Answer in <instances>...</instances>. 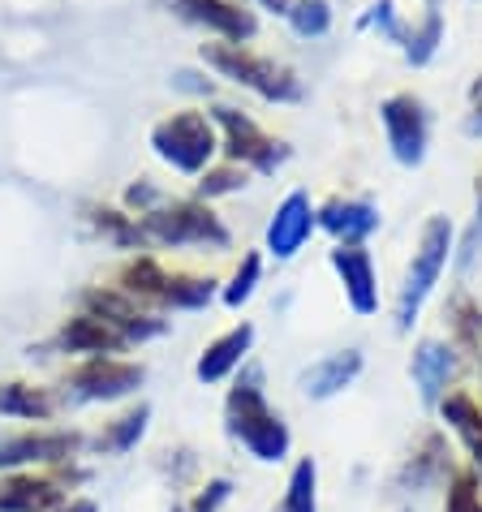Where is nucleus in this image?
<instances>
[{"instance_id":"c9c22d12","label":"nucleus","mask_w":482,"mask_h":512,"mask_svg":"<svg viewBox=\"0 0 482 512\" xmlns=\"http://www.w3.org/2000/svg\"><path fill=\"white\" fill-rule=\"evenodd\" d=\"M263 5H272L276 13H289V0H263Z\"/></svg>"},{"instance_id":"f03ea898","label":"nucleus","mask_w":482,"mask_h":512,"mask_svg":"<svg viewBox=\"0 0 482 512\" xmlns=\"http://www.w3.org/2000/svg\"><path fill=\"white\" fill-rule=\"evenodd\" d=\"M448 259H452V224H448V216H431L427 229H422V237H418L414 259H409V272H405L401 293H396V306H392L396 332H409V327H414L418 310L431 297L439 276H444Z\"/></svg>"},{"instance_id":"7ed1b4c3","label":"nucleus","mask_w":482,"mask_h":512,"mask_svg":"<svg viewBox=\"0 0 482 512\" xmlns=\"http://www.w3.org/2000/svg\"><path fill=\"white\" fill-rule=\"evenodd\" d=\"M147 383V366L134 358H82L65 371L61 383V409L65 405H117Z\"/></svg>"},{"instance_id":"4468645a","label":"nucleus","mask_w":482,"mask_h":512,"mask_svg":"<svg viewBox=\"0 0 482 512\" xmlns=\"http://www.w3.org/2000/svg\"><path fill=\"white\" fill-rule=\"evenodd\" d=\"M56 349L69 353V358H117V353H125L130 345L112 332V327L104 319L87 315V310H78L74 319L61 323V332H56Z\"/></svg>"},{"instance_id":"58836bf2","label":"nucleus","mask_w":482,"mask_h":512,"mask_svg":"<svg viewBox=\"0 0 482 512\" xmlns=\"http://www.w3.org/2000/svg\"><path fill=\"white\" fill-rule=\"evenodd\" d=\"M478 375H482V353H478ZM478 405H482V401H478Z\"/></svg>"},{"instance_id":"72a5a7b5","label":"nucleus","mask_w":482,"mask_h":512,"mask_svg":"<svg viewBox=\"0 0 482 512\" xmlns=\"http://www.w3.org/2000/svg\"><path fill=\"white\" fill-rule=\"evenodd\" d=\"M465 130H470V134H482V78L470 87V121H465Z\"/></svg>"},{"instance_id":"423d86ee","label":"nucleus","mask_w":482,"mask_h":512,"mask_svg":"<svg viewBox=\"0 0 482 512\" xmlns=\"http://www.w3.org/2000/svg\"><path fill=\"white\" fill-rule=\"evenodd\" d=\"M203 56H207V65L224 69L233 82H241V87H250V91H259L263 99H297L293 69L267 61V56H254V52H246L241 44H211V48H203Z\"/></svg>"},{"instance_id":"c85d7f7f","label":"nucleus","mask_w":482,"mask_h":512,"mask_svg":"<svg viewBox=\"0 0 482 512\" xmlns=\"http://www.w3.org/2000/svg\"><path fill=\"white\" fill-rule=\"evenodd\" d=\"M439 35H444V22H439V9H435V0H431V9H427V18H422V26H414V31L405 35L409 61H414V65H427L431 52H435V44H439Z\"/></svg>"},{"instance_id":"f257e3e1","label":"nucleus","mask_w":482,"mask_h":512,"mask_svg":"<svg viewBox=\"0 0 482 512\" xmlns=\"http://www.w3.org/2000/svg\"><path fill=\"white\" fill-rule=\"evenodd\" d=\"M224 431L250 452L259 465H285L293 452V431L289 422L276 414L263 392V366L246 362L233 379L229 396H224Z\"/></svg>"},{"instance_id":"f8f14e48","label":"nucleus","mask_w":482,"mask_h":512,"mask_svg":"<svg viewBox=\"0 0 482 512\" xmlns=\"http://www.w3.org/2000/svg\"><path fill=\"white\" fill-rule=\"evenodd\" d=\"M435 409H439V422H444V431L457 435V444L465 452L461 465L474 469V474L482 478V405H478V396L465 392V388H452Z\"/></svg>"},{"instance_id":"6e6552de","label":"nucleus","mask_w":482,"mask_h":512,"mask_svg":"<svg viewBox=\"0 0 482 512\" xmlns=\"http://www.w3.org/2000/svg\"><path fill=\"white\" fill-rule=\"evenodd\" d=\"M461 461L452 457V444L444 431H427L418 439L414 448H409V457L396 465V491L405 495H422V491H444V482L452 478V469H457Z\"/></svg>"},{"instance_id":"473e14b6","label":"nucleus","mask_w":482,"mask_h":512,"mask_svg":"<svg viewBox=\"0 0 482 512\" xmlns=\"http://www.w3.org/2000/svg\"><path fill=\"white\" fill-rule=\"evenodd\" d=\"M237 186H246V173H241V168H220V173L203 177V194H229Z\"/></svg>"},{"instance_id":"0eeeda50","label":"nucleus","mask_w":482,"mask_h":512,"mask_svg":"<svg viewBox=\"0 0 482 512\" xmlns=\"http://www.w3.org/2000/svg\"><path fill=\"white\" fill-rule=\"evenodd\" d=\"M151 142L168 164L186 168V173H198V168L211 160V151H216V134H211L203 112H177V117L160 121Z\"/></svg>"},{"instance_id":"393cba45","label":"nucleus","mask_w":482,"mask_h":512,"mask_svg":"<svg viewBox=\"0 0 482 512\" xmlns=\"http://www.w3.org/2000/svg\"><path fill=\"white\" fill-rule=\"evenodd\" d=\"M168 276L160 263L155 259H130L121 267V276H117V289L125 293V297H134L138 306H164V297H168Z\"/></svg>"},{"instance_id":"cd10ccee","label":"nucleus","mask_w":482,"mask_h":512,"mask_svg":"<svg viewBox=\"0 0 482 512\" xmlns=\"http://www.w3.org/2000/svg\"><path fill=\"white\" fill-rule=\"evenodd\" d=\"M211 297H216V280H203V276H173V280H168L164 306H173V310H203Z\"/></svg>"},{"instance_id":"b1692460","label":"nucleus","mask_w":482,"mask_h":512,"mask_svg":"<svg viewBox=\"0 0 482 512\" xmlns=\"http://www.w3.org/2000/svg\"><path fill=\"white\" fill-rule=\"evenodd\" d=\"M173 5L186 13L190 22H203V26H211V31H220V35H229V39L254 35V18H250L246 9L229 5V0H173Z\"/></svg>"},{"instance_id":"39448f33","label":"nucleus","mask_w":482,"mask_h":512,"mask_svg":"<svg viewBox=\"0 0 482 512\" xmlns=\"http://www.w3.org/2000/svg\"><path fill=\"white\" fill-rule=\"evenodd\" d=\"M82 452H87V435L78 426H22L0 435V474L82 461Z\"/></svg>"},{"instance_id":"5701e85b","label":"nucleus","mask_w":482,"mask_h":512,"mask_svg":"<svg viewBox=\"0 0 482 512\" xmlns=\"http://www.w3.org/2000/svg\"><path fill=\"white\" fill-rule=\"evenodd\" d=\"M444 323H448V345L461 358H478L482 353V306L470 293H452L444 306Z\"/></svg>"},{"instance_id":"2eb2a0df","label":"nucleus","mask_w":482,"mask_h":512,"mask_svg":"<svg viewBox=\"0 0 482 512\" xmlns=\"http://www.w3.org/2000/svg\"><path fill=\"white\" fill-rule=\"evenodd\" d=\"M250 349H254V327L250 323H237V327H229V332H220L203 353H198V362H194L198 383L233 379L241 366L250 362Z\"/></svg>"},{"instance_id":"9b49d317","label":"nucleus","mask_w":482,"mask_h":512,"mask_svg":"<svg viewBox=\"0 0 482 512\" xmlns=\"http://www.w3.org/2000/svg\"><path fill=\"white\" fill-rule=\"evenodd\" d=\"M143 233H151L155 241H164V246H190V241L224 246V241H229L224 224L198 203H177L173 211H155V216L143 220Z\"/></svg>"},{"instance_id":"f3484780","label":"nucleus","mask_w":482,"mask_h":512,"mask_svg":"<svg viewBox=\"0 0 482 512\" xmlns=\"http://www.w3.org/2000/svg\"><path fill=\"white\" fill-rule=\"evenodd\" d=\"M216 117L224 125V134H229L233 160L254 164V168H276L280 160H285V147H280L276 138H267L250 117H241V112H233V108H216Z\"/></svg>"},{"instance_id":"dca6fc26","label":"nucleus","mask_w":482,"mask_h":512,"mask_svg":"<svg viewBox=\"0 0 482 512\" xmlns=\"http://www.w3.org/2000/svg\"><path fill=\"white\" fill-rule=\"evenodd\" d=\"M362 349H336V353H323L319 362H310L302 371V392L310 396V401H332V396H340L345 388H353L362 375Z\"/></svg>"},{"instance_id":"bb28decb","label":"nucleus","mask_w":482,"mask_h":512,"mask_svg":"<svg viewBox=\"0 0 482 512\" xmlns=\"http://www.w3.org/2000/svg\"><path fill=\"white\" fill-rule=\"evenodd\" d=\"M439 512H482V478L474 469L457 465L452 469V478L444 482V504Z\"/></svg>"},{"instance_id":"6ab92c4d","label":"nucleus","mask_w":482,"mask_h":512,"mask_svg":"<svg viewBox=\"0 0 482 512\" xmlns=\"http://www.w3.org/2000/svg\"><path fill=\"white\" fill-rule=\"evenodd\" d=\"M56 414H61V392L44 388V383H26V379L0 383V418H13L26 426H48Z\"/></svg>"},{"instance_id":"aec40b11","label":"nucleus","mask_w":482,"mask_h":512,"mask_svg":"<svg viewBox=\"0 0 482 512\" xmlns=\"http://www.w3.org/2000/svg\"><path fill=\"white\" fill-rule=\"evenodd\" d=\"M147 426H151V405L138 401L130 409H121L117 418H108L95 435H87V448L95 457H125V452H134L147 439Z\"/></svg>"},{"instance_id":"f704fd0d","label":"nucleus","mask_w":482,"mask_h":512,"mask_svg":"<svg viewBox=\"0 0 482 512\" xmlns=\"http://www.w3.org/2000/svg\"><path fill=\"white\" fill-rule=\"evenodd\" d=\"M56 512H104V504H99L95 495H82V491H78V495H69V500L56 508Z\"/></svg>"},{"instance_id":"1a4fd4ad","label":"nucleus","mask_w":482,"mask_h":512,"mask_svg":"<svg viewBox=\"0 0 482 512\" xmlns=\"http://www.w3.org/2000/svg\"><path fill=\"white\" fill-rule=\"evenodd\" d=\"M82 310L95 319H104L125 345H147V340L164 336V319H155L151 310H143L134 297H125L121 289H87L82 293Z\"/></svg>"},{"instance_id":"20e7f679","label":"nucleus","mask_w":482,"mask_h":512,"mask_svg":"<svg viewBox=\"0 0 482 512\" xmlns=\"http://www.w3.org/2000/svg\"><path fill=\"white\" fill-rule=\"evenodd\" d=\"M87 482H91V469L82 461L0 474V512H56L69 495H78L87 487Z\"/></svg>"},{"instance_id":"ddd939ff","label":"nucleus","mask_w":482,"mask_h":512,"mask_svg":"<svg viewBox=\"0 0 482 512\" xmlns=\"http://www.w3.org/2000/svg\"><path fill=\"white\" fill-rule=\"evenodd\" d=\"M384 125H388V142L401 164H418L427 155V112L414 95H392L384 108Z\"/></svg>"},{"instance_id":"c756f323","label":"nucleus","mask_w":482,"mask_h":512,"mask_svg":"<svg viewBox=\"0 0 482 512\" xmlns=\"http://www.w3.org/2000/svg\"><path fill=\"white\" fill-rule=\"evenodd\" d=\"M229 500H233V478L216 474V478H203L194 487V495L186 500V512H224Z\"/></svg>"},{"instance_id":"412c9836","label":"nucleus","mask_w":482,"mask_h":512,"mask_svg":"<svg viewBox=\"0 0 482 512\" xmlns=\"http://www.w3.org/2000/svg\"><path fill=\"white\" fill-rule=\"evenodd\" d=\"M310 229H315V211H310V198H306V194H289L285 207L276 211L272 229H267V250H272L276 259H293V254L306 246Z\"/></svg>"},{"instance_id":"7c9ffc66","label":"nucleus","mask_w":482,"mask_h":512,"mask_svg":"<svg viewBox=\"0 0 482 512\" xmlns=\"http://www.w3.org/2000/svg\"><path fill=\"white\" fill-rule=\"evenodd\" d=\"M289 22H293L297 35H323L332 22V9H328V0H293Z\"/></svg>"},{"instance_id":"a878e982","label":"nucleus","mask_w":482,"mask_h":512,"mask_svg":"<svg viewBox=\"0 0 482 512\" xmlns=\"http://www.w3.org/2000/svg\"><path fill=\"white\" fill-rule=\"evenodd\" d=\"M272 512H319V461L315 457H297L285 474L280 500Z\"/></svg>"},{"instance_id":"2f4dec72","label":"nucleus","mask_w":482,"mask_h":512,"mask_svg":"<svg viewBox=\"0 0 482 512\" xmlns=\"http://www.w3.org/2000/svg\"><path fill=\"white\" fill-rule=\"evenodd\" d=\"M259 276H263V263H259V254H246L237 267V276L229 280V289H224V302L229 306H246L254 289H259Z\"/></svg>"},{"instance_id":"a211bd4d","label":"nucleus","mask_w":482,"mask_h":512,"mask_svg":"<svg viewBox=\"0 0 482 512\" xmlns=\"http://www.w3.org/2000/svg\"><path fill=\"white\" fill-rule=\"evenodd\" d=\"M332 267L340 284H345V297L358 315H375L379 310V280H375V263L362 246H336L332 250Z\"/></svg>"},{"instance_id":"4c0bfd02","label":"nucleus","mask_w":482,"mask_h":512,"mask_svg":"<svg viewBox=\"0 0 482 512\" xmlns=\"http://www.w3.org/2000/svg\"><path fill=\"white\" fill-rule=\"evenodd\" d=\"M168 512H186V500H181V504H173V508H168Z\"/></svg>"},{"instance_id":"4be33fe9","label":"nucleus","mask_w":482,"mask_h":512,"mask_svg":"<svg viewBox=\"0 0 482 512\" xmlns=\"http://www.w3.org/2000/svg\"><path fill=\"white\" fill-rule=\"evenodd\" d=\"M319 224L340 237V246H362V241L379 229V211L371 203H349V198L340 203L336 198V203L319 211Z\"/></svg>"},{"instance_id":"ea45409f","label":"nucleus","mask_w":482,"mask_h":512,"mask_svg":"<svg viewBox=\"0 0 482 512\" xmlns=\"http://www.w3.org/2000/svg\"><path fill=\"white\" fill-rule=\"evenodd\" d=\"M396 512H414V508H396Z\"/></svg>"},{"instance_id":"e433bc0d","label":"nucleus","mask_w":482,"mask_h":512,"mask_svg":"<svg viewBox=\"0 0 482 512\" xmlns=\"http://www.w3.org/2000/svg\"><path fill=\"white\" fill-rule=\"evenodd\" d=\"M478 216H482V177H478Z\"/></svg>"},{"instance_id":"9d476101","label":"nucleus","mask_w":482,"mask_h":512,"mask_svg":"<svg viewBox=\"0 0 482 512\" xmlns=\"http://www.w3.org/2000/svg\"><path fill=\"white\" fill-rule=\"evenodd\" d=\"M457 375H461V353L448 345V340H418L414 345V358H409V379L422 396V405H439L444 396L457 388Z\"/></svg>"}]
</instances>
